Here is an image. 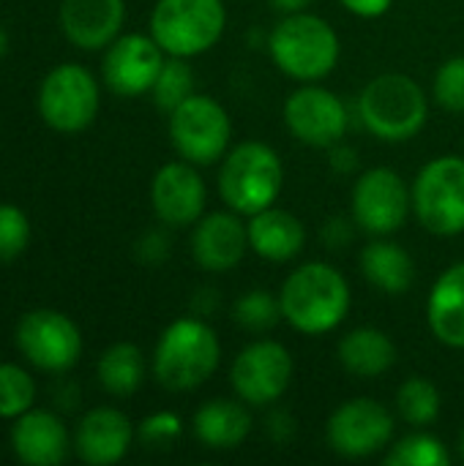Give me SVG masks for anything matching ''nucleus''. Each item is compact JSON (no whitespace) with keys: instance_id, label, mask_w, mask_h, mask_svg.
I'll return each mask as SVG.
<instances>
[{"instance_id":"f257e3e1","label":"nucleus","mask_w":464,"mask_h":466,"mask_svg":"<svg viewBox=\"0 0 464 466\" xmlns=\"http://www.w3.org/2000/svg\"><path fill=\"white\" fill-rule=\"evenodd\" d=\"M282 317L306 336H323L336 330L350 314L347 279L328 262H306L293 270L279 292Z\"/></svg>"},{"instance_id":"f03ea898","label":"nucleus","mask_w":464,"mask_h":466,"mask_svg":"<svg viewBox=\"0 0 464 466\" xmlns=\"http://www.w3.org/2000/svg\"><path fill=\"white\" fill-rule=\"evenodd\" d=\"M222 360V344L213 328L197 317L175 319L159 336L153 352V374L161 388L186 393L205 385Z\"/></svg>"},{"instance_id":"7ed1b4c3","label":"nucleus","mask_w":464,"mask_h":466,"mask_svg":"<svg viewBox=\"0 0 464 466\" xmlns=\"http://www.w3.org/2000/svg\"><path fill=\"white\" fill-rule=\"evenodd\" d=\"M268 49L279 71L298 82H320L339 63V35L336 30L314 14L298 11L284 14V19L271 30Z\"/></svg>"},{"instance_id":"20e7f679","label":"nucleus","mask_w":464,"mask_h":466,"mask_svg":"<svg viewBox=\"0 0 464 466\" xmlns=\"http://www.w3.org/2000/svg\"><path fill=\"white\" fill-rule=\"evenodd\" d=\"M284 186L279 153L257 139H246L227 150L219 169V194L238 216H254L271 208Z\"/></svg>"},{"instance_id":"39448f33","label":"nucleus","mask_w":464,"mask_h":466,"mask_svg":"<svg viewBox=\"0 0 464 466\" xmlns=\"http://www.w3.org/2000/svg\"><path fill=\"white\" fill-rule=\"evenodd\" d=\"M361 123L383 142L413 139L429 115L427 96L421 85L407 74H380L358 96Z\"/></svg>"},{"instance_id":"423d86ee","label":"nucleus","mask_w":464,"mask_h":466,"mask_svg":"<svg viewBox=\"0 0 464 466\" xmlns=\"http://www.w3.org/2000/svg\"><path fill=\"white\" fill-rule=\"evenodd\" d=\"M227 25L222 0H159L150 14V35L170 57H197L216 46Z\"/></svg>"},{"instance_id":"0eeeda50","label":"nucleus","mask_w":464,"mask_h":466,"mask_svg":"<svg viewBox=\"0 0 464 466\" xmlns=\"http://www.w3.org/2000/svg\"><path fill=\"white\" fill-rule=\"evenodd\" d=\"M232 123L227 109L211 96H189L170 112V142L183 161L211 167L230 150Z\"/></svg>"},{"instance_id":"6e6552de","label":"nucleus","mask_w":464,"mask_h":466,"mask_svg":"<svg viewBox=\"0 0 464 466\" xmlns=\"http://www.w3.org/2000/svg\"><path fill=\"white\" fill-rule=\"evenodd\" d=\"M413 210L421 227L440 238L464 232V158H432L413 183Z\"/></svg>"},{"instance_id":"1a4fd4ad","label":"nucleus","mask_w":464,"mask_h":466,"mask_svg":"<svg viewBox=\"0 0 464 466\" xmlns=\"http://www.w3.org/2000/svg\"><path fill=\"white\" fill-rule=\"evenodd\" d=\"M98 82L79 63L55 66L38 90V112L44 123L63 134H77L96 120L98 112Z\"/></svg>"},{"instance_id":"9d476101","label":"nucleus","mask_w":464,"mask_h":466,"mask_svg":"<svg viewBox=\"0 0 464 466\" xmlns=\"http://www.w3.org/2000/svg\"><path fill=\"white\" fill-rule=\"evenodd\" d=\"M235 396L249 407L279 401L293 382V355L284 344L260 339L238 352L230 369Z\"/></svg>"},{"instance_id":"9b49d317","label":"nucleus","mask_w":464,"mask_h":466,"mask_svg":"<svg viewBox=\"0 0 464 466\" xmlns=\"http://www.w3.org/2000/svg\"><path fill=\"white\" fill-rule=\"evenodd\" d=\"M16 347L36 369L63 374L82 355V333L66 314L55 309H36L19 319Z\"/></svg>"},{"instance_id":"f8f14e48","label":"nucleus","mask_w":464,"mask_h":466,"mask_svg":"<svg viewBox=\"0 0 464 466\" xmlns=\"http://www.w3.org/2000/svg\"><path fill=\"white\" fill-rule=\"evenodd\" d=\"M410 208L413 191L388 167L364 172L353 188V218L369 235H394L405 227Z\"/></svg>"},{"instance_id":"ddd939ff","label":"nucleus","mask_w":464,"mask_h":466,"mask_svg":"<svg viewBox=\"0 0 464 466\" xmlns=\"http://www.w3.org/2000/svg\"><path fill=\"white\" fill-rule=\"evenodd\" d=\"M325 437L331 451L345 459H366L394 440V415L375 399H353L328 418Z\"/></svg>"},{"instance_id":"4468645a","label":"nucleus","mask_w":464,"mask_h":466,"mask_svg":"<svg viewBox=\"0 0 464 466\" xmlns=\"http://www.w3.org/2000/svg\"><path fill=\"white\" fill-rule=\"evenodd\" d=\"M284 123L304 145L334 147L347 134L350 115L336 93L314 82H304V87H298L284 104Z\"/></svg>"},{"instance_id":"2eb2a0df","label":"nucleus","mask_w":464,"mask_h":466,"mask_svg":"<svg viewBox=\"0 0 464 466\" xmlns=\"http://www.w3.org/2000/svg\"><path fill=\"white\" fill-rule=\"evenodd\" d=\"M164 55L167 52L159 46V41L153 35H142V33L118 35L107 46L104 63H101V74H104L107 87L123 98L150 93L153 82H156L164 60H167Z\"/></svg>"},{"instance_id":"dca6fc26","label":"nucleus","mask_w":464,"mask_h":466,"mask_svg":"<svg viewBox=\"0 0 464 466\" xmlns=\"http://www.w3.org/2000/svg\"><path fill=\"white\" fill-rule=\"evenodd\" d=\"M150 202L161 224L191 227L205 213V180L191 161H170L153 175Z\"/></svg>"},{"instance_id":"f3484780","label":"nucleus","mask_w":464,"mask_h":466,"mask_svg":"<svg viewBox=\"0 0 464 466\" xmlns=\"http://www.w3.org/2000/svg\"><path fill=\"white\" fill-rule=\"evenodd\" d=\"M249 248V227L235 210L202 216L191 232V257L202 270L211 273H227L238 268Z\"/></svg>"},{"instance_id":"a211bd4d","label":"nucleus","mask_w":464,"mask_h":466,"mask_svg":"<svg viewBox=\"0 0 464 466\" xmlns=\"http://www.w3.org/2000/svg\"><path fill=\"white\" fill-rule=\"evenodd\" d=\"M134 442L131 420L115 407L90 410L74 431V451L90 466L118 464Z\"/></svg>"},{"instance_id":"6ab92c4d","label":"nucleus","mask_w":464,"mask_h":466,"mask_svg":"<svg viewBox=\"0 0 464 466\" xmlns=\"http://www.w3.org/2000/svg\"><path fill=\"white\" fill-rule=\"evenodd\" d=\"M126 19L123 0H63L60 3V27L66 38L79 49H104L109 46Z\"/></svg>"},{"instance_id":"aec40b11","label":"nucleus","mask_w":464,"mask_h":466,"mask_svg":"<svg viewBox=\"0 0 464 466\" xmlns=\"http://www.w3.org/2000/svg\"><path fill=\"white\" fill-rule=\"evenodd\" d=\"M68 431L49 410H27L14 418L11 451L22 464L55 466L68 453Z\"/></svg>"},{"instance_id":"412c9836","label":"nucleus","mask_w":464,"mask_h":466,"mask_svg":"<svg viewBox=\"0 0 464 466\" xmlns=\"http://www.w3.org/2000/svg\"><path fill=\"white\" fill-rule=\"evenodd\" d=\"M249 218V246L257 257L268 262H290L304 251L306 229L293 213L271 205Z\"/></svg>"},{"instance_id":"4be33fe9","label":"nucleus","mask_w":464,"mask_h":466,"mask_svg":"<svg viewBox=\"0 0 464 466\" xmlns=\"http://www.w3.org/2000/svg\"><path fill=\"white\" fill-rule=\"evenodd\" d=\"M427 319L435 339L451 350H464V262L451 265L432 287Z\"/></svg>"},{"instance_id":"5701e85b","label":"nucleus","mask_w":464,"mask_h":466,"mask_svg":"<svg viewBox=\"0 0 464 466\" xmlns=\"http://www.w3.org/2000/svg\"><path fill=\"white\" fill-rule=\"evenodd\" d=\"M194 437L211 451H232L252 431V415L241 401L211 399L194 412Z\"/></svg>"},{"instance_id":"b1692460","label":"nucleus","mask_w":464,"mask_h":466,"mask_svg":"<svg viewBox=\"0 0 464 466\" xmlns=\"http://www.w3.org/2000/svg\"><path fill=\"white\" fill-rule=\"evenodd\" d=\"M339 363L353 377H380L397 363V347L377 328H356L339 341Z\"/></svg>"},{"instance_id":"393cba45","label":"nucleus","mask_w":464,"mask_h":466,"mask_svg":"<svg viewBox=\"0 0 464 466\" xmlns=\"http://www.w3.org/2000/svg\"><path fill=\"white\" fill-rule=\"evenodd\" d=\"M364 279L386 295H405L416 281L413 257L391 240H375L361 251Z\"/></svg>"},{"instance_id":"a878e982","label":"nucleus","mask_w":464,"mask_h":466,"mask_svg":"<svg viewBox=\"0 0 464 466\" xmlns=\"http://www.w3.org/2000/svg\"><path fill=\"white\" fill-rule=\"evenodd\" d=\"M96 377L109 396H131L139 390L145 380V360L139 347L129 341H118L104 350L96 363Z\"/></svg>"},{"instance_id":"bb28decb","label":"nucleus","mask_w":464,"mask_h":466,"mask_svg":"<svg viewBox=\"0 0 464 466\" xmlns=\"http://www.w3.org/2000/svg\"><path fill=\"white\" fill-rule=\"evenodd\" d=\"M440 390L424 377H410L397 393V410L402 420L413 429H427L440 415Z\"/></svg>"},{"instance_id":"cd10ccee","label":"nucleus","mask_w":464,"mask_h":466,"mask_svg":"<svg viewBox=\"0 0 464 466\" xmlns=\"http://www.w3.org/2000/svg\"><path fill=\"white\" fill-rule=\"evenodd\" d=\"M451 461L454 456L449 453V448L438 437L424 431L399 440L386 456L388 466H451Z\"/></svg>"},{"instance_id":"c85d7f7f","label":"nucleus","mask_w":464,"mask_h":466,"mask_svg":"<svg viewBox=\"0 0 464 466\" xmlns=\"http://www.w3.org/2000/svg\"><path fill=\"white\" fill-rule=\"evenodd\" d=\"M150 93H153L156 106L164 109V112H172L189 96H194V76H191V68H189L186 57H170L167 55Z\"/></svg>"},{"instance_id":"c756f323","label":"nucleus","mask_w":464,"mask_h":466,"mask_svg":"<svg viewBox=\"0 0 464 466\" xmlns=\"http://www.w3.org/2000/svg\"><path fill=\"white\" fill-rule=\"evenodd\" d=\"M36 401V382L33 377L14 363H0V418H19L22 412L33 410Z\"/></svg>"},{"instance_id":"7c9ffc66","label":"nucleus","mask_w":464,"mask_h":466,"mask_svg":"<svg viewBox=\"0 0 464 466\" xmlns=\"http://www.w3.org/2000/svg\"><path fill=\"white\" fill-rule=\"evenodd\" d=\"M232 317H235V322L241 328H246L252 333H263V330H271L279 322L282 303L268 289H252V292H246V295H241L235 300Z\"/></svg>"},{"instance_id":"2f4dec72","label":"nucleus","mask_w":464,"mask_h":466,"mask_svg":"<svg viewBox=\"0 0 464 466\" xmlns=\"http://www.w3.org/2000/svg\"><path fill=\"white\" fill-rule=\"evenodd\" d=\"M30 243L27 216L8 202H0V262L16 259Z\"/></svg>"},{"instance_id":"473e14b6","label":"nucleus","mask_w":464,"mask_h":466,"mask_svg":"<svg viewBox=\"0 0 464 466\" xmlns=\"http://www.w3.org/2000/svg\"><path fill=\"white\" fill-rule=\"evenodd\" d=\"M432 96L443 109L464 112V57H451L438 68Z\"/></svg>"},{"instance_id":"72a5a7b5","label":"nucleus","mask_w":464,"mask_h":466,"mask_svg":"<svg viewBox=\"0 0 464 466\" xmlns=\"http://www.w3.org/2000/svg\"><path fill=\"white\" fill-rule=\"evenodd\" d=\"M180 431H183V426L175 412H153L139 423L137 437L148 448H170L180 437Z\"/></svg>"},{"instance_id":"f704fd0d","label":"nucleus","mask_w":464,"mask_h":466,"mask_svg":"<svg viewBox=\"0 0 464 466\" xmlns=\"http://www.w3.org/2000/svg\"><path fill=\"white\" fill-rule=\"evenodd\" d=\"M342 5L364 19H377L383 14H388V8L394 5V0H342Z\"/></svg>"},{"instance_id":"c9c22d12","label":"nucleus","mask_w":464,"mask_h":466,"mask_svg":"<svg viewBox=\"0 0 464 466\" xmlns=\"http://www.w3.org/2000/svg\"><path fill=\"white\" fill-rule=\"evenodd\" d=\"M309 3H314V0H271V5H273L276 11H282V14H298V11H304Z\"/></svg>"},{"instance_id":"e433bc0d","label":"nucleus","mask_w":464,"mask_h":466,"mask_svg":"<svg viewBox=\"0 0 464 466\" xmlns=\"http://www.w3.org/2000/svg\"><path fill=\"white\" fill-rule=\"evenodd\" d=\"M8 52V33H5V27L0 25V57Z\"/></svg>"},{"instance_id":"4c0bfd02","label":"nucleus","mask_w":464,"mask_h":466,"mask_svg":"<svg viewBox=\"0 0 464 466\" xmlns=\"http://www.w3.org/2000/svg\"><path fill=\"white\" fill-rule=\"evenodd\" d=\"M457 456L464 461V429L459 431V437H457Z\"/></svg>"}]
</instances>
